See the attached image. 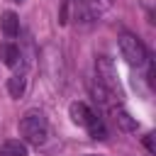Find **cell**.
<instances>
[{
    "label": "cell",
    "mask_w": 156,
    "mask_h": 156,
    "mask_svg": "<svg viewBox=\"0 0 156 156\" xmlns=\"http://www.w3.org/2000/svg\"><path fill=\"white\" fill-rule=\"evenodd\" d=\"M20 134H22L24 144L41 146L49 136V122H46L44 112L41 110H27L20 119Z\"/></svg>",
    "instance_id": "6da1fadb"
},
{
    "label": "cell",
    "mask_w": 156,
    "mask_h": 156,
    "mask_svg": "<svg viewBox=\"0 0 156 156\" xmlns=\"http://www.w3.org/2000/svg\"><path fill=\"white\" fill-rule=\"evenodd\" d=\"M119 51H122V56L127 58V63L129 66H144L146 61H149V51H146V46H144V41L136 37V34H129V32H122L119 34Z\"/></svg>",
    "instance_id": "7a4b0ae2"
},
{
    "label": "cell",
    "mask_w": 156,
    "mask_h": 156,
    "mask_svg": "<svg viewBox=\"0 0 156 156\" xmlns=\"http://www.w3.org/2000/svg\"><path fill=\"white\" fill-rule=\"evenodd\" d=\"M63 10H71L73 12V20L78 24H93L102 15L100 0H68Z\"/></svg>",
    "instance_id": "3957f363"
},
{
    "label": "cell",
    "mask_w": 156,
    "mask_h": 156,
    "mask_svg": "<svg viewBox=\"0 0 156 156\" xmlns=\"http://www.w3.org/2000/svg\"><path fill=\"white\" fill-rule=\"evenodd\" d=\"M95 71H98V83H102L105 88H110L112 93H119V85H117V76H115V66L107 56H98L95 61Z\"/></svg>",
    "instance_id": "277c9868"
},
{
    "label": "cell",
    "mask_w": 156,
    "mask_h": 156,
    "mask_svg": "<svg viewBox=\"0 0 156 156\" xmlns=\"http://www.w3.org/2000/svg\"><path fill=\"white\" fill-rule=\"evenodd\" d=\"M68 115H71V119L78 124V127H85L90 119H93V110L85 105V102H71V107H68Z\"/></svg>",
    "instance_id": "5b68a950"
},
{
    "label": "cell",
    "mask_w": 156,
    "mask_h": 156,
    "mask_svg": "<svg viewBox=\"0 0 156 156\" xmlns=\"http://www.w3.org/2000/svg\"><path fill=\"white\" fill-rule=\"evenodd\" d=\"M0 61L5 63V66H17L20 63V46L17 44H12V41H2L0 44Z\"/></svg>",
    "instance_id": "8992f818"
},
{
    "label": "cell",
    "mask_w": 156,
    "mask_h": 156,
    "mask_svg": "<svg viewBox=\"0 0 156 156\" xmlns=\"http://www.w3.org/2000/svg\"><path fill=\"white\" fill-rule=\"evenodd\" d=\"M0 27H2V34H5L7 39H15V37L20 34V17H17L15 12H5L2 20H0Z\"/></svg>",
    "instance_id": "52a82bcc"
},
{
    "label": "cell",
    "mask_w": 156,
    "mask_h": 156,
    "mask_svg": "<svg viewBox=\"0 0 156 156\" xmlns=\"http://www.w3.org/2000/svg\"><path fill=\"white\" fill-rule=\"evenodd\" d=\"M0 156H27V144L22 139H7L0 144Z\"/></svg>",
    "instance_id": "ba28073f"
},
{
    "label": "cell",
    "mask_w": 156,
    "mask_h": 156,
    "mask_svg": "<svg viewBox=\"0 0 156 156\" xmlns=\"http://www.w3.org/2000/svg\"><path fill=\"white\" fill-rule=\"evenodd\" d=\"M85 132L90 134V139H107V127L98 115H93V119L85 124Z\"/></svg>",
    "instance_id": "9c48e42d"
},
{
    "label": "cell",
    "mask_w": 156,
    "mask_h": 156,
    "mask_svg": "<svg viewBox=\"0 0 156 156\" xmlns=\"http://www.w3.org/2000/svg\"><path fill=\"white\" fill-rule=\"evenodd\" d=\"M24 90H27V78H24L22 73H20V76H12V78L7 80V93H10L12 98H22Z\"/></svg>",
    "instance_id": "30bf717a"
},
{
    "label": "cell",
    "mask_w": 156,
    "mask_h": 156,
    "mask_svg": "<svg viewBox=\"0 0 156 156\" xmlns=\"http://www.w3.org/2000/svg\"><path fill=\"white\" fill-rule=\"evenodd\" d=\"M115 122H117L124 132H134V129H136V119H132L129 112H124V110H117V112H115Z\"/></svg>",
    "instance_id": "8fae6325"
},
{
    "label": "cell",
    "mask_w": 156,
    "mask_h": 156,
    "mask_svg": "<svg viewBox=\"0 0 156 156\" xmlns=\"http://www.w3.org/2000/svg\"><path fill=\"white\" fill-rule=\"evenodd\" d=\"M144 144H146V149H149V151H154V144H151V134H146V136H144Z\"/></svg>",
    "instance_id": "7c38bea8"
},
{
    "label": "cell",
    "mask_w": 156,
    "mask_h": 156,
    "mask_svg": "<svg viewBox=\"0 0 156 156\" xmlns=\"http://www.w3.org/2000/svg\"><path fill=\"white\" fill-rule=\"evenodd\" d=\"M149 85H154V63H149Z\"/></svg>",
    "instance_id": "4fadbf2b"
},
{
    "label": "cell",
    "mask_w": 156,
    "mask_h": 156,
    "mask_svg": "<svg viewBox=\"0 0 156 156\" xmlns=\"http://www.w3.org/2000/svg\"><path fill=\"white\" fill-rule=\"evenodd\" d=\"M12 2H22V0H12Z\"/></svg>",
    "instance_id": "5bb4252c"
},
{
    "label": "cell",
    "mask_w": 156,
    "mask_h": 156,
    "mask_svg": "<svg viewBox=\"0 0 156 156\" xmlns=\"http://www.w3.org/2000/svg\"><path fill=\"white\" fill-rule=\"evenodd\" d=\"M90 156H95V154H90Z\"/></svg>",
    "instance_id": "9a60e30c"
}]
</instances>
